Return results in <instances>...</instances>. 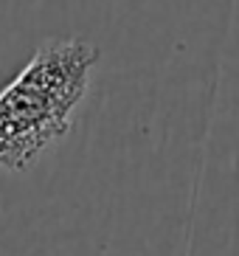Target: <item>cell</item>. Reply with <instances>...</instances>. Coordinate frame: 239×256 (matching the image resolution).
<instances>
[{"label": "cell", "instance_id": "obj_1", "mask_svg": "<svg viewBox=\"0 0 239 256\" xmlns=\"http://www.w3.org/2000/svg\"><path fill=\"white\" fill-rule=\"evenodd\" d=\"M98 48L88 40H51L0 90V166L20 172L70 130Z\"/></svg>", "mask_w": 239, "mask_h": 256}]
</instances>
